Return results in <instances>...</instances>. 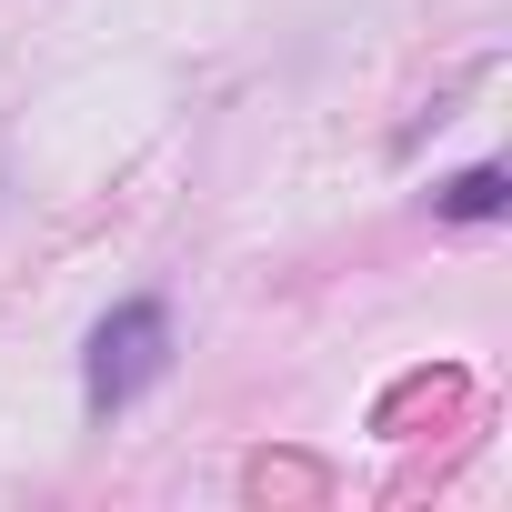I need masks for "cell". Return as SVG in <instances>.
I'll use <instances>...</instances> for the list:
<instances>
[{"label": "cell", "instance_id": "1", "mask_svg": "<svg viewBox=\"0 0 512 512\" xmlns=\"http://www.w3.org/2000/svg\"><path fill=\"white\" fill-rule=\"evenodd\" d=\"M161 362H171V312L141 292V302H121V312L91 332V352H81V402H91V422L131 412V402L161 382Z\"/></svg>", "mask_w": 512, "mask_h": 512}, {"label": "cell", "instance_id": "2", "mask_svg": "<svg viewBox=\"0 0 512 512\" xmlns=\"http://www.w3.org/2000/svg\"><path fill=\"white\" fill-rule=\"evenodd\" d=\"M502 211V171L492 161H472L462 181H442V221H492Z\"/></svg>", "mask_w": 512, "mask_h": 512}]
</instances>
